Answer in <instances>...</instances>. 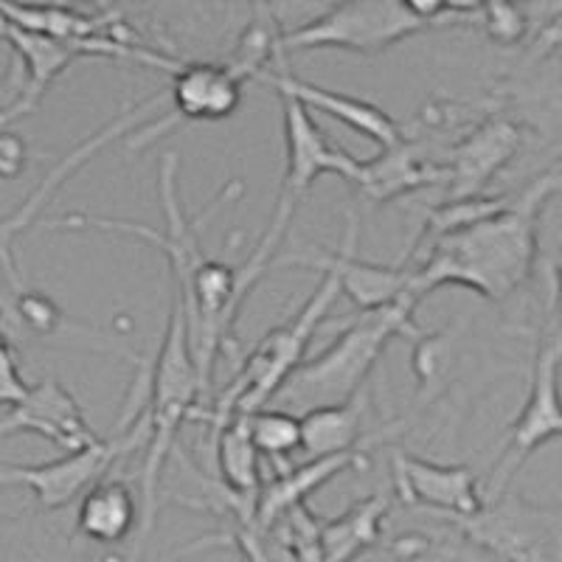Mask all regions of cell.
<instances>
[{
    "label": "cell",
    "instance_id": "obj_17",
    "mask_svg": "<svg viewBox=\"0 0 562 562\" xmlns=\"http://www.w3.org/2000/svg\"><path fill=\"white\" fill-rule=\"evenodd\" d=\"M396 498L408 506H425L434 515H473L484 495L467 464H436L419 456H391Z\"/></svg>",
    "mask_w": 562,
    "mask_h": 562
},
{
    "label": "cell",
    "instance_id": "obj_27",
    "mask_svg": "<svg viewBox=\"0 0 562 562\" xmlns=\"http://www.w3.org/2000/svg\"><path fill=\"white\" fill-rule=\"evenodd\" d=\"M12 315L14 324H20L32 335H40V338H45V335H57L59 329L68 326V318H65V313L59 310V304L52 295L26 288L14 290Z\"/></svg>",
    "mask_w": 562,
    "mask_h": 562
},
{
    "label": "cell",
    "instance_id": "obj_34",
    "mask_svg": "<svg viewBox=\"0 0 562 562\" xmlns=\"http://www.w3.org/2000/svg\"><path fill=\"white\" fill-rule=\"evenodd\" d=\"M14 79H7V82H0V102H3V99H12L14 97Z\"/></svg>",
    "mask_w": 562,
    "mask_h": 562
},
{
    "label": "cell",
    "instance_id": "obj_4",
    "mask_svg": "<svg viewBox=\"0 0 562 562\" xmlns=\"http://www.w3.org/2000/svg\"><path fill=\"white\" fill-rule=\"evenodd\" d=\"M281 110H284V149H288V158H284V178H281V192L276 200L273 217L270 225L265 228L262 239L256 243V248L250 250V256L245 259L243 268H237L239 273V288L245 293L256 288V281L262 279L265 270H268L270 259L279 250L281 239L288 234L290 223H293V214L299 209V203L307 198V192L313 189L315 180L321 175H340L344 180H351L355 167H358V158L344 149L333 147L329 138L324 135V130L315 124L313 113L301 102H295L293 97H279Z\"/></svg>",
    "mask_w": 562,
    "mask_h": 562
},
{
    "label": "cell",
    "instance_id": "obj_2",
    "mask_svg": "<svg viewBox=\"0 0 562 562\" xmlns=\"http://www.w3.org/2000/svg\"><path fill=\"white\" fill-rule=\"evenodd\" d=\"M419 299L405 293L394 304L380 310H366L360 318H344L340 335L313 360H301L281 389L276 391L268 408L290 411L301 416L313 408L349 403L363 391L366 380L394 338L416 340L422 329L414 313Z\"/></svg>",
    "mask_w": 562,
    "mask_h": 562
},
{
    "label": "cell",
    "instance_id": "obj_23",
    "mask_svg": "<svg viewBox=\"0 0 562 562\" xmlns=\"http://www.w3.org/2000/svg\"><path fill=\"white\" fill-rule=\"evenodd\" d=\"M363 400L351 396L349 403L326 405L301 414V450L315 456L346 453V450L366 448L363 445Z\"/></svg>",
    "mask_w": 562,
    "mask_h": 562
},
{
    "label": "cell",
    "instance_id": "obj_24",
    "mask_svg": "<svg viewBox=\"0 0 562 562\" xmlns=\"http://www.w3.org/2000/svg\"><path fill=\"white\" fill-rule=\"evenodd\" d=\"M217 461L225 490L256 509V498L262 490V473H259V453L250 441L245 416H234L217 430Z\"/></svg>",
    "mask_w": 562,
    "mask_h": 562
},
{
    "label": "cell",
    "instance_id": "obj_30",
    "mask_svg": "<svg viewBox=\"0 0 562 562\" xmlns=\"http://www.w3.org/2000/svg\"><path fill=\"white\" fill-rule=\"evenodd\" d=\"M29 169V144L14 130L0 127V180H18Z\"/></svg>",
    "mask_w": 562,
    "mask_h": 562
},
{
    "label": "cell",
    "instance_id": "obj_5",
    "mask_svg": "<svg viewBox=\"0 0 562 562\" xmlns=\"http://www.w3.org/2000/svg\"><path fill=\"white\" fill-rule=\"evenodd\" d=\"M178 169L180 158L178 153H164L160 155V169H158V186H160V203H164V217H167V231L158 234L155 228L144 223H130V220H110L99 217V214H65V217L48 220V228H65V231H110V234H127V237H138L144 243L155 245L158 250H164V256L169 259V270H172L175 281V295L180 301L189 295L192 288V279L198 273L200 265L209 259L203 250V228L217 217L220 209L231 205L234 200H239L245 194V186L239 180H231L220 189L211 203L200 211L198 217H186L183 205H180V192H178Z\"/></svg>",
    "mask_w": 562,
    "mask_h": 562
},
{
    "label": "cell",
    "instance_id": "obj_21",
    "mask_svg": "<svg viewBox=\"0 0 562 562\" xmlns=\"http://www.w3.org/2000/svg\"><path fill=\"white\" fill-rule=\"evenodd\" d=\"M389 495H371L333 520L318 524V557L321 562H355L371 551L383 537V520L389 515Z\"/></svg>",
    "mask_w": 562,
    "mask_h": 562
},
{
    "label": "cell",
    "instance_id": "obj_20",
    "mask_svg": "<svg viewBox=\"0 0 562 562\" xmlns=\"http://www.w3.org/2000/svg\"><path fill=\"white\" fill-rule=\"evenodd\" d=\"M355 467H369V450L355 448L346 450V453L315 456L307 464L279 473L270 484H262V490H259L254 529L270 531L288 512H293L295 506H304V501L315 490H321L324 484L338 479L346 470H355Z\"/></svg>",
    "mask_w": 562,
    "mask_h": 562
},
{
    "label": "cell",
    "instance_id": "obj_10",
    "mask_svg": "<svg viewBox=\"0 0 562 562\" xmlns=\"http://www.w3.org/2000/svg\"><path fill=\"white\" fill-rule=\"evenodd\" d=\"M147 439V411L140 408L138 414L130 411L122 419V428H119V434H115L113 439H102V436H99V439L93 441V445H88V448L65 453L63 459L48 461V464H0V486H29L43 509H63V506L82 498L90 486L99 484L115 461L130 456L133 450L144 448Z\"/></svg>",
    "mask_w": 562,
    "mask_h": 562
},
{
    "label": "cell",
    "instance_id": "obj_32",
    "mask_svg": "<svg viewBox=\"0 0 562 562\" xmlns=\"http://www.w3.org/2000/svg\"><path fill=\"white\" fill-rule=\"evenodd\" d=\"M481 7H484V0H445V12H448L450 18L464 20V23H475Z\"/></svg>",
    "mask_w": 562,
    "mask_h": 562
},
{
    "label": "cell",
    "instance_id": "obj_1",
    "mask_svg": "<svg viewBox=\"0 0 562 562\" xmlns=\"http://www.w3.org/2000/svg\"><path fill=\"white\" fill-rule=\"evenodd\" d=\"M557 192L560 169L554 167L526 183L509 209L430 239L425 262L411 268L408 293L422 301L445 284H461L481 299H509L535 270L540 217Z\"/></svg>",
    "mask_w": 562,
    "mask_h": 562
},
{
    "label": "cell",
    "instance_id": "obj_3",
    "mask_svg": "<svg viewBox=\"0 0 562 562\" xmlns=\"http://www.w3.org/2000/svg\"><path fill=\"white\" fill-rule=\"evenodd\" d=\"M149 374V394L144 411L149 422V439L144 445V467H140V540L149 535L158 509V481L164 473L169 453L175 448L180 428L186 419H192L200 396H205V385L194 366L192 349H189V333H186V315L180 301L175 299L172 315H169L167 335L160 344L158 355Z\"/></svg>",
    "mask_w": 562,
    "mask_h": 562
},
{
    "label": "cell",
    "instance_id": "obj_26",
    "mask_svg": "<svg viewBox=\"0 0 562 562\" xmlns=\"http://www.w3.org/2000/svg\"><path fill=\"white\" fill-rule=\"evenodd\" d=\"M250 441L259 456L284 461L301 450V416L279 408H262L245 416Z\"/></svg>",
    "mask_w": 562,
    "mask_h": 562
},
{
    "label": "cell",
    "instance_id": "obj_7",
    "mask_svg": "<svg viewBox=\"0 0 562 562\" xmlns=\"http://www.w3.org/2000/svg\"><path fill=\"white\" fill-rule=\"evenodd\" d=\"M428 23L411 18L400 0H335L301 26L281 32L279 52L338 48L351 54H383L396 43L428 32Z\"/></svg>",
    "mask_w": 562,
    "mask_h": 562
},
{
    "label": "cell",
    "instance_id": "obj_12",
    "mask_svg": "<svg viewBox=\"0 0 562 562\" xmlns=\"http://www.w3.org/2000/svg\"><path fill=\"white\" fill-rule=\"evenodd\" d=\"M243 85L245 79L225 63L186 59L172 70V88L167 93V99L172 102V113L140 130L130 140V149L149 147L160 133H167L180 122L192 124L231 119L243 104Z\"/></svg>",
    "mask_w": 562,
    "mask_h": 562
},
{
    "label": "cell",
    "instance_id": "obj_28",
    "mask_svg": "<svg viewBox=\"0 0 562 562\" xmlns=\"http://www.w3.org/2000/svg\"><path fill=\"white\" fill-rule=\"evenodd\" d=\"M448 363H450L448 333H436V335L422 333L419 338H416L414 371H416V378H419L422 389H428V385H434L436 380H441L445 366Z\"/></svg>",
    "mask_w": 562,
    "mask_h": 562
},
{
    "label": "cell",
    "instance_id": "obj_11",
    "mask_svg": "<svg viewBox=\"0 0 562 562\" xmlns=\"http://www.w3.org/2000/svg\"><path fill=\"white\" fill-rule=\"evenodd\" d=\"M358 214H349V228H346V243L340 250H301V254L279 256L270 259L268 268H310L324 276H333L338 284V293L366 310H380L385 304H394L408 293L411 265H374L363 262L358 256Z\"/></svg>",
    "mask_w": 562,
    "mask_h": 562
},
{
    "label": "cell",
    "instance_id": "obj_29",
    "mask_svg": "<svg viewBox=\"0 0 562 562\" xmlns=\"http://www.w3.org/2000/svg\"><path fill=\"white\" fill-rule=\"evenodd\" d=\"M29 389H32V385L23 380V374H20L12 344H9L7 335H0V408H12V405H18L20 400L29 394Z\"/></svg>",
    "mask_w": 562,
    "mask_h": 562
},
{
    "label": "cell",
    "instance_id": "obj_19",
    "mask_svg": "<svg viewBox=\"0 0 562 562\" xmlns=\"http://www.w3.org/2000/svg\"><path fill=\"white\" fill-rule=\"evenodd\" d=\"M349 183L358 186L360 192L374 203H391V200L419 192V189L445 186V167L422 153L416 140L403 135L374 158H358V167H355Z\"/></svg>",
    "mask_w": 562,
    "mask_h": 562
},
{
    "label": "cell",
    "instance_id": "obj_31",
    "mask_svg": "<svg viewBox=\"0 0 562 562\" xmlns=\"http://www.w3.org/2000/svg\"><path fill=\"white\" fill-rule=\"evenodd\" d=\"M403 3L405 12L411 14V18L422 20V23H428V26L439 29V26H453V23H464V20L459 18H450L448 12H445V0H400Z\"/></svg>",
    "mask_w": 562,
    "mask_h": 562
},
{
    "label": "cell",
    "instance_id": "obj_15",
    "mask_svg": "<svg viewBox=\"0 0 562 562\" xmlns=\"http://www.w3.org/2000/svg\"><path fill=\"white\" fill-rule=\"evenodd\" d=\"M0 40L12 48L20 68H23V82L18 85L7 108H0V127H9V124L34 113L43 104L48 88L63 77L70 65L77 59L93 57L88 45L65 43V40L26 32V29L12 26L7 20H0Z\"/></svg>",
    "mask_w": 562,
    "mask_h": 562
},
{
    "label": "cell",
    "instance_id": "obj_18",
    "mask_svg": "<svg viewBox=\"0 0 562 562\" xmlns=\"http://www.w3.org/2000/svg\"><path fill=\"white\" fill-rule=\"evenodd\" d=\"M14 434L43 436L65 453L88 448L99 439L74 394L57 380H40L7 416H0V439Z\"/></svg>",
    "mask_w": 562,
    "mask_h": 562
},
{
    "label": "cell",
    "instance_id": "obj_33",
    "mask_svg": "<svg viewBox=\"0 0 562 562\" xmlns=\"http://www.w3.org/2000/svg\"><path fill=\"white\" fill-rule=\"evenodd\" d=\"M48 3H57V7H70V9H79V7H88L93 9V14H115V0H48Z\"/></svg>",
    "mask_w": 562,
    "mask_h": 562
},
{
    "label": "cell",
    "instance_id": "obj_25",
    "mask_svg": "<svg viewBox=\"0 0 562 562\" xmlns=\"http://www.w3.org/2000/svg\"><path fill=\"white\" fill-rule=\"evenodd\" d=\"M560 0H484L479 20L486 37L501 48L524 43L535 26V18L543 12H557Z\"/></svg>",
    "mask_w": 562,
    "mask_h": 562
},
{
    "label": "cell",
    "instance_id": "obj_22",
    "mask_svg": "<svg viewBox=\"0 0 562 562\" xmlns=\"http://www.w3.org/2000/svg\"><path fill=\"white\" fill-rule=\"evenodd\" d=\"M140 506L127 481H99L82 495L77 512V529L93 543H122L138 526Z\"/></svg>",
    "mask_w": 562,
    "mask_h": 562
},
{
    "label": "cell",
    "instance_id": "obj_9",
    "mask_svg": "<svg viewBox=\"0 0 562 562\" xmlns=\"http://www.w3.org/2000/svg\"><path fill=\"white\" fill-rule=\"evenodd\" d=\"M560 360H562V335L557 326V307L551 318L540 329L535 363H531V385L518 419L506 430V441L501 448V459L492 473L486 498H498L506 492L509 481L515 479L520 467L531 459L537 448L560 439L562 434V405H560Z\"/></svg>",
    "mask_w": 562,
    "mask_h": 562
},
{
    "label": "cell",
    "instance_id": "obj_14",
    "mask_svg": "<svg viewBox=\"0 0 562 562\" xmlns=\"http://www.w3.org/2000/svg\"><path fill=\"white\" fill-rule=\"evenodd\" d=\"M524 147V127L506 115H484L445 155V200L479 198Z\"/></svg>",
    "mask_w": 562,
    "mask_h": 562
},
{
    "label": "cell",
    "instance_id": "obj_16",
    "mask_svg": "<svg viewBox=\"0 0 562 562\" xmlns=\"http://www.w3.org/2000/svg\"><path fill=\"white\" fill-rule=\"evenodd\" d=\"M273 63L279 65V70L265 68L259 70L254 79L270 85L279 97H293L295 102L304 104L310 113L318 110V113L329 115L335 122L346 124V127H351L355 133L363 135V138H369L371 144H378L380 149L391 147V144H396V140L405 135L403 124L396 122V119H391V115L385 113L383 108H378V104L351 97V93L324 88V85L307 82V79L293 77L288 70V65H284V54H276Z\"/></svg>",
    "mask_w": 562,
    "mask_h": 562
},
{
    "label": "cell",
    "instance_id": "obj_8",
    "mask_svg": "<svg viewBox=\"0 0 562 562\" xmlns=\"http://www.w3.org/2000/svg\"><path fill=\"white\" fill-rule=\"evenodd\" d=\"M495 562H560V512L506 495L486 498L473 515H439Z\"/></svg>",
    "mask_w": 562,
    "mask_h": 562
},
{
    "label": "cell",
    "instance_id": "obj_13",
    "mask_svg": "<svg viewBox=\"0 0 562 562\" xmlns=\"http://www.w3.org/2000/svg\"><path fill=\"white\" fill-rule=\"evenodd\" d=\"M167 102V97L164 93H155V97H149L147 102H138V104H130L124 113H119L113 119V122L104 124L99 133L90 135L85 144H79L74 153L68 155V158H63L57 164V167L52 169V172L45 175L43 180H40V186L34 189L32 194H29V200L20 209H14L9 217L0 220V268H3V273H7L9 284H12V290H20L23 284H20V270H18V259H14V243H18V237L23 234V231L29 228V225L37 220L40 209H45V203L57 194L59 186L65 183L68 178H74V175L79 172V169L88 164L90 158L97 153H102L104 147H108L110 140L122 138V135H127L130 130L138 124V119L144 113H149L153 108H160V104Z\"/></svg>",
    "mask_w": 562,
    "mask_h": 562
},
{
    "label": "cell",
    "instance_id": "obj_6",
    "mask_svg": "<svg viewBox=\"0 0 562 562\" xmlns=\"http://www.w3.org/2000/svg\"><path fill=\"white\" fill-rule=\"evenodd\" d=\"M338 295V284H335L333 276H321L318 288L313 290L307 304L288 324L276 326L273 333L265 335L254 346L237 378L231 380V385L220 396L217 408L209 411V414H200L198 419H209L214 425V434H217L225 422L234 419V416H248L254 411L268 408L281 383L304 360L310 340L315 338L318 324L324 321L326 310L333 307Z\"/></svg>",
    "mask_w": 562,
    "mask_h": 562
}]
</instances>
